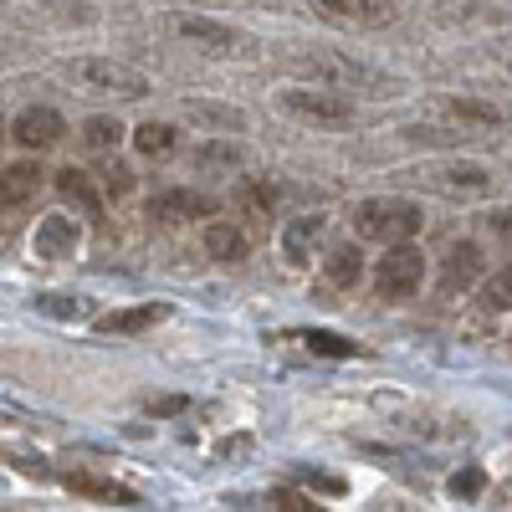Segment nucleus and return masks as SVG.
I'll list each match as a JSON object with an SVG mask.
<instances>
[{
    "mask_svg": "<svg viewBox=\"0 0 512 512\" xmlns=\"http://www.w3.org/2000/svg\"><path fill=\"white\" fill-rule=\"evenodd\" d=\"M103 190H108L113 200H123L128 190H134V169H128L123 159H108V164H103Z\"/></svg>",
    "mask_w": 512,
    "mask_h": 512,
    "instance_id": "c85d7f7f",
    "label": "nucleus"
},
{
    "mask_svg": "<svg viewBox=\"0 0 512 512\" xmlns=\"http://www.w3.org/2000/svg\"><path fill=\"white\" fill-rule=\"evenodd\" d=\"M0 139H6V128H0Z\"/></svg>",
    "mask_w": 512,
    "mask_h": 512,
    "instance_id": "72a5a7b5",
    "label": "nucleus"
},
{
    "mask_svg": "<svg viewBox=\"0 0 512 512\" xmlns=\"http://www.w3.org/2000/svg\"><path fill=\"white\" fill-rule=\"evenodd\" d=\"M67 487H72V492H82V497L113 502V507H134V502H139L128 487H118V482H98V477H88V472H72V477H67Z\"/></svg>",
    "mask_w": 512,
    "mask_h": 512,
    "instance_id": "4be33fe9",
    "label": "nucleus"
},
{
    "mask_svg": "<svg viewBox=\"0 0 512 512\" xmlns=\"http://www.w3.org/2000/svg\"><path fill=\"white\" fill-rule=\"evenodd\" d=\"M185 118L195 128H221V134H241V128H246V113L241 108H221V103H190Z\"/></svg>",
    "mask_w": 512,
    "mask_h": 512,
    "instance_id": "aec40b11",
    "label": "nucleus"
},
{
    "mask_svg": "<svg viewBox=\"0 0 512 512\" xmlns=\"http://www.w3.org/2000/svg\"><path fill=\"white\" fill-rule=\"evenodd\" d=\"M67 134V123H62V113H52V108H26V113H16V123H11V139L21 144V149H52L57 139Z\"/></svg>",
    "mask_w": 512,
    "mask_h": 512,
    "instance_id": "9b49d317",
    "label": "nucleus"
},
{
    "mask_svg": "<svg viewBox=\"0 0 512 512\" xmlns=\"http://www.w3.org/2000/svg\"><path fill=\"white\" fill-rule=\"evenodd\" d=\"M313 16H323L328 26H344V31H384L400 21L395 0H308Z\"/></svg>",
    "mask_w": 512,
    "mask_h": 512,
    "instance_id": "20e7f679",
    "label": "nucleus"
},
{
    "mask_svg": "<svg viewBox=\"0 0 512 512\" xmlns=\"http://www.w3.org/2000/svg\"><path fill=\"white\" fill-rule=\"evenodd\" d=\"M62 77H72L82 93H103V98H144L149 93V77L123 67V62H108V57H82V62H67Z\"/></svg>",
    "mask_w": 512,
    "mask_h": 512,
    "instance_id": "7ed1b4c3",
    "label": "nucleus"
},
{
    "mask_svg": "<svg viewBox=\"0 0 512 512\" xmlns=\"http://www.w3.org/2000/svg\"><path fill=\"white\" fill-rule=\"evenodd\" d=\"M282 108L303 123H318V128H349L354 123V103L338 98L333 88H287Z\"/></svg>",
    "mask_w": 512,
    "mask_h": 512,
    "instance_id": "423d86ee",
    "label": "nucleus"
},
{
    "mask_svg": "<svg viewBox=\"0 0 512 512\" xmlns=\"http://www.w3.org/2000/svg\"><path fill=\"white\" fill-rule=\"evenodd\" d=\"M164 318H169L164 303H144V308H123V313L98 318V333H103V338H128V333H144V328H154V323H164Z\"/></svg>",
    "mask_w": 512,
    "mask_h": 512,
    "instance_id": "2eb2a0df",
    "label": "nucleus"
},
{
    "mask_svg": "<svg viewBox=\"0 0 512 512\" xmlns=\"http://www.w3.org/2000/svg\"><path fill=\"white\" fill-rule=\"evenodd\" d=\"M492 236L512 246V210H497V216H492Z\"/></svg>",
    "mask_w": 512,
    "mask_h": 512,
    "instance_id": "473e14b6",
    "label": "nucleus"
},
{
    "mask_svg": "<svg viewBox=\"0 0 512 512\" xmlns=\"http://www.w3.org/2000/svg\"><path fill=\"white\" fill-rule=\"evenodd\" d=\"M482 487H487V477L477 472V466H466V472L451 477V492H456V497H472V492H482Z\"/></svg>",
    "mask_w": 512,
    "mask_h": 512,
    "instance_id": "7c9ffc66",
    "label": "nucleus"
},
{
    "mask_svg": "<svg viewBox=\"0 0 512 512\" xmlns=\"http://www.w3.org/2000/svg\"><path fill=\"white\" fill-rule=\"evenodd\" d=\"M118 139H123V123L118 118H88V123H82V144H88L93 154H113L118 149Z\"/></svg>",
    "mask_w": 512,
    "mask_h": 512,
    "instance_id": "b1692460",
    "label": "nucleus"
},
{
    "mask_svg": "<svg viewBox=\"0 0 512 512\" xmlns=\"http://www.w3.org/2000/svg\"><path fill=\"white\" fill-rule=\"evenodd\" d=\"M236 200H241V210H246L251 221H267L272 205H277V185H272V180H246Z\"/></svg>",
    "mask_w": 512,
    "mask_h": 512,
    "instance_id": "5701e85b",
    "label": "nucleus"
},
{
    "mask_svg": "<svg viewBox=\"0 0 512 512\" xmlns=\"http://www.w3.org/2000/svg\"><path fill=\"white\" fill-rule=\"evenodd\" d=\"M441 113L456 118V123H466V128H482V123H502L507 118L497 103H482V98H446Z\"/></svg>",
    "mask_w": 512,
    "mask_h": 512,
    "instance_id": "412c9836",
    "label": "nucleus"
},
{
    "mask_svg": "<svg viewBox=\"0 0 512 512\" xmlns=\"http://www.w3.org/2000/svg\"><path fill=\"white\" fill-rule=\"evenodd\" d=\"M425 282V256L410 246V241H395V251L379 262L374 272V292L384 297V303H405V297H415Z\"/></svg>",
    "mask_w": 512,
    "mask_h": 512,
    "instance_id": "39448f33",
    "label": "nucleus"
},
{
    "mask_svg": "<svg viewBox=\"0 0 512 512\" xmlns=\"http://www.w3.org/2000/svg\"><path fill=\"white\" fill-rule=\"evenodd\" d=\"M415 180L425 190H441V195H487L492 190V175L482 164H466V159H451V164H425L415 169Z\"/></svg>",
    "mask_w": 512,
    "mask_h": 512,
    "instance_id": "6e6552de",
    "label": "nucleus"
},
{
    "mask_svg": "<svg viewBox=\"0 0 512 512\" xmlns=\"http://www.w3.org/2000/svg\"><path fill=\"white\" fill-rule=\"evenodd\" d=\"M195 216H216V200H210V195H195V190L149 195V221H195Z\"/></svg>",
    "mask_w": 512,
    "mask_h": 512,
    "instance_id": "f8f14e48",
    "label": "nucleus"
},
{
    "mask_svg": "<svg viewBox=\"0 0 512 512\" xmlns=\"http://www.w3.org/2000/svg\"><path fill=\"white\" fill-rule=\"evenodd\" d=\"M297 72L318 77L323 88H333V93H349V88H364L369 98H390V93H395V82L384 77V72H374V67H364V62H349V57H328V52L297 57Z\"/></svg>",
    "mask_w": 512,
    "mask_h": 512,
    "instance_id": "f03ea898",
    "label": "nucleus"
},
{
    "mask_svg": "<svg viewBox=\"0 0 512 512\" xmlns=\"http://www.w3.org/2000/svg\"><path fill=\"white\" fill-rule=\"evenodd\" d=\"M323 231H328V216H297V221H287L282 226V256L292 267H308L313 246L323 241Z\"/></svg>",
    "mask_w": 512,
    "mask_h": 512,
    "instance_id": "ddd939ff",
    "label": "nucleus"
},
{
    "mask_svg": "<svg viewBox=\"0 0 512 512\" xmlns=\"http://www.w3.org/2000/svg\"><path fill=\"white\" fill-rule=\"evenodd\" d=\"M36 190H41V164H36V159H21V164H11V169H0V210L26 205Z\"/></svg>",
    "mask_w": 512,
    "mask_h": 512,
    "instance_id": "4468645a",
    "label": "nucleus"
},
{
    "mask_svg": "<svg viewBox=\"0 0 512 512\" xmlns=\"http://www.w3.org/2000/svg\"><path fill=\"white\" fill-rule=\"evenodd\" d=\"M354 231L359 241H410L420 231V205L400 195H369L354 205Z\"/></svg>",
    "mask_w": 512,
    "mask_h": 512,
    "instance_id": "f257e3e1",
    "label": "nucleus"
},
{
    "mask_svg": "<svg viewBox=\"0 0 512 512\" xmlns=\"http://www.w3.org/2000/svg\"><path fill=\"white\" fill-rule=\"evenodd\" d=\"M77 251V226L67 216H47L36 231V256H52V262H62V256Z\"/></svg>",
    "mask_w": 512,
    "mask_h": 512,
    "instance_id": "f3484780",
    "label": "nucleus"
},
{
    "mask_svg": "<svg viewBox=\"0 0 512 512\" xmlns=\"http://www.w3.org/2000/svg\"><path fill=\"white\" fill-rule=\"evenodd\" d=\"M169 31H175L180 41H190V47L210 52V57H236L241 52V36L231 26H221V21H210V16H175Z\"/></svg>",
    "mask_w": 512,
    "mask_h": 512,
    "instance_id": "1a4fd4ad",
    "label": "nucleus"
},
{
    "mask_svg": "<svg viewBox=\"0 0 512 512\" xmlns=\"http://www.w3.org/2000/svg\"><path fill=\"white\" fill-rule=\"evenodd\" d=\"M134 149L144 154V159H169V154H175L180 149V134H175V128H169V123H139L134 128Z\"/></svg>",
    "mask_w": 512,
    "mask_h": 512,
    "instance_id": "6ab92c4d",
    "label": "nucleus"
},
{
    "mask_svg": "<svg viewBox=\"0 0 512 512\" xmlns=\"http://www.w3.org/2000/svg\"><path fill=\"white\" fill-rule=\"evenodd\" d=\"M436 26L451 31H512L507 0H436Z\"/></svg>",
    "mask_w": 512,
    "mask_h": 512,
    "instance_id": "0eeeda50",
    "label": "nucleus"
},
{
    "mask_svg": "<svg viewBox=\"0 0 512 512\" xmlns=\"http://www.w3.org/2000/svg\"><path fill=\"white\" fill-rule=\"evenodd\" d=\"M205 251L216 256V262H241V256L251 251V241L231 221H216V226H205Z\"/></svg>",
    "mask_w": 512,
    "mask_h": 512,
    "instance_id": "a211bd4d",
    "label": "nucleus"
},
{
    "mask_svg": "<svg viewBox=\"0 0 512 512\" xmlns=\"http://www.w3.org/2000/svg\"><path fill=\"white\" fill-rule=\"evenodd\" d=\"M57 190H62L67 205L82 210V216H93V221L103 216V195L93 190V175H88V169H72V164H67L62 175H57Z\"/></svg>",
    "mask_w": 512,
    "mask_h": 512,
    "instance_id": "dca6fc26",
    "label": "nucleus"
},
{
    "mask_svg": "<svg viewBox=\"0 0 512 512\" xmlns=\"http://www.w3.org/2000/svg\"><path fill=\"white\" fill-rule=\"evenodd\" d=\"M303 344H308L313 354H328V359H354V354H359V344H349L344 333H328V328L303 333Z\"/></svg>",
    "mask_w": 512,
    "mask_h": 512,
    "instance_id": "a878e982",
    "label": "nucleus"
},
{
    "mask_svg": "<svg viewBox=\"0 0 512 512\" xmlns=\"http://www.w3.org/2000/svg\"><path fill=\"white\" fill-rule=\"evenodd\" d=\"M482 308L487 313H507L512 308V267H502L492 282H482Z\"/></svg>",
    "mask_w": 512,
    "mask_h": 512,
    "instance_id": "bb28decb",
    "label": "nucleus"
},
{
    "mask_svg": "<svg viewBox=\"0 0 512 512\" xmlns=\"http://www.w3.org/2000/svg\"><path fill=\"white\" fill-rule=\"evenodd\" d=\"M477 277H482V246H477V241H456V246L441 256L436 292H441V297H461Z\"/></svg>",
    "mask_w": 512,
    "mask_h": 512,
    "instance_id": "9d476101",
    "label": "nucleus"
},
{
    "mask_svg": "<svg viewBox=\"0 0 512 512\" xmlns=\"http://www.w3.org/2000/svg\"><path fill=\"white\" fill-rule=\"evenodd\" d=\"M41 313H52V318H88V303H82V297H67V292H47L41 297Z\"/></svg>",
    "mask_w": 512,
    "mask_h": 512,
    "instance_id": "cd10ccee",
    "label": "nucleus"
},
{
    "mask_svg": "<svg viewBox=\"0 0 512 512\" xmlns=\"http://www.w3.org/2000/svg\"><path fill=\"white\" fill-rule=\"evenodd\" d=\"M267 502L282 507V512H313V502H308V497H297V492H272Z\"/></svg>",
    "mask_w": 512,
    "mask_h": 512,
    "instance_id": "2f4dec72",
    "label": "nucleus"
},
{
    "mask_svg": "<svg viewBox=\"0 0 512 512\" xmlns=\"http://www.w3.org/2000/svg\"><path fill=\"white\" fill-rule=\"evenodd\" d=\"M328 282L333 287H354L359 282V251L354 246H333L328 251Z\"/></svg>",
    "mask_w": 512,
    "mask_h": 512,
    "instance_id": "393cba45",
    "label": "nucleus"
},
{
    "mask_svg": "<svg viewBox=\"0 0 512 512\" xmlns=\"http://www.w3.org/2000/svg\"><path fill=\"white\" fill-rule=\"evenodd\" d=\"M195 164H226V169H236L241 164V149L236 144H200L195 149Z\"/></svg>",
    "mask_w": 512,
    "mask_h": 512,
    "instance_id": "c756f323",
    "label": "nucleus"
}]
</instances>
